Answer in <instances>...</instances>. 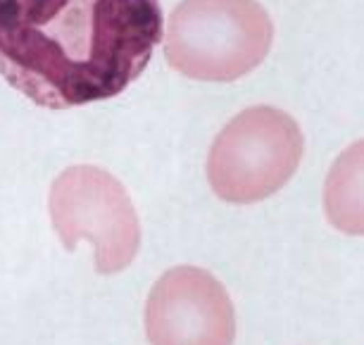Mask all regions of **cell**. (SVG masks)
Returning a JSON list of instances; mask_svg holds the SVG:
<instances>
[{
    "label": "cell",
    "instance_id": "cell-6",
    "mask_svg": "<svg viewBox=\"0 0 364 345\" xmlns=\"http://www.w3.org/2000/svg\"><path fill=\"white\" fill-rule=\"evenodd\" d=\"M326 219L350 236H362V141L348 148L328 171L324 186Z\"/></svg>",
    "mask_w": 364,
    "mask_h": 345
},
{
    "label": "cell",
    "instance_id": "cell-2",
    "mask_svg": "<svg viewBox=\"0 0 364 345\" xmlns=\"http://www.w3.org/2000/svg\"><path fill=\"white\" fill-rule=\"evenodd\" d=\"M164 58L198 81H236L272 51L274 22L257 0H181L167 19Z\"/></svg>",
    "mask_w": 364,
    "mask_h": 345
},
{
    "label": "cell",
    "instance_id": "cell-4",
    "mask_svg": "<svg viewBox=\"0 0 364 345\" xmlns=\"http://www.w3.org/2000/svg\"><path fill=\"white\" fill-rule=\"evenodd\" d=\"M48 215L65 250L93 245L95 272L119 274L141 250V219L124 184L95 164L67 167L50 186Z\"/></svg>",
    "mask_w": 364,
    "mask_h": 345
},
{
    "label": "cell",
    "instance_id": "cell-5",
    "mask_svg": "<svg viewBox=\"0 0 364 345\" xmlns=\"http://www.w3.org/2000/svg\"><path fill=\"white\" fill-rule=\"evenodd\" d=\"M146 336L150 345H233L231 295L208 269L171 267L148 293Z\"/></svg>",
    "mask_w": 364,
    "mask_h": 345
},
{
    "label": "cell",
    "instance_id": "cell-3",
    "mask_svg": "<svg viewBox=\"0 0 364 345\" xmlns=\"http://www.w3.org/2000/svg\"><path fill=\"white\" fill-rule=\"evenodd\" d=\"M302 150L305 138L291 115L272 105L248 107L233 117L212 143L208 181L226 203H259L295 176Z\"/></svg>",
    "mask_w": 364,
    "mask_h": 345
},
{
    "label": "cell",
    "instance_id": "cell-1",
    "mask_svg": "<svg viewBox=\"0 0 364 345\" xmlns=\"http://www.w3.org/2000/svg\"><path fill=\"white\" fill-rule=\"evenodd\" d=\"M160 43V0H0V74L38 107L124 93Z\"/></svg>",
    "mask_w": 364,
    "mask_h": 345
}]
</instances>
